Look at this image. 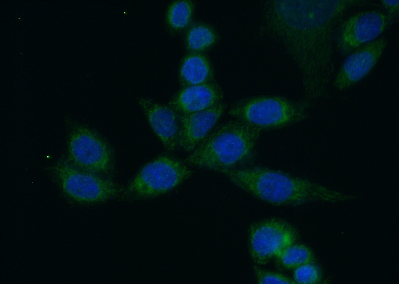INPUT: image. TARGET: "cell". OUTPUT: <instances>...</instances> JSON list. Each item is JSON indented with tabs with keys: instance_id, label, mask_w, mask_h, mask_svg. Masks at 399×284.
I'll list each match as a JSON object with an SVG mask.
<instances>
[{
	"instance_id": "ffe728a7",
	"label": "cell",
	"mask_w": 399,
	"mask_h": 284,
	"mask_svg": "<svg viewBox=\"0 0 399 284\" xmlns=\"http://www.w3.org/2000/svg\"><path fill=\"white\" fill-rule=\"evenodd\" d=\"M381 3L386 11L385 14L388 16L391 22L395 18L398 17L399 10V0H381Z\"/></svg>"
},
{
	"instance_id": "4fadbf2b",
	"label": "cell",
	"mask_w": 399,
	"mask_h": 284,
	"mask_svg": "<svg viewBox=\"0 0 399 284\" xmlns=\"http://www.w3.org/2000/svg\"><path fill=\"white\" fill-rule=\"evenodd\" d=\"M223 93L218 85L208 83L185 87L170 102L171 107L180 114L204 110L222 102Z\"/></svg>"
},
{
	"instance_id": "ba28073f",
	"label": "cell",
	"mask_w": 399,
	"mask_h": 284,
	"mask_svg": "<svg viewBox=\"0 0 399 284\" xmlns=\"http://www.w3.org/2000/svg\"><path fill=\"white\" fill-rule=\"evenodd\" d=\"M298 238L296 229L279 218H268L253 223L248 234L250 256L257 266L267 264Z\"/></svg>"
},
{
	"instance_id": "9a60e30c",
	"label": "cell",
	"mask_w": 399,
	"mask_h": 284,
	"mask_svg": "<svg viewBox=\"0 0 399 284\" xmlns=\"http://www.w3.org/2000/svg\"><path fill=\"white\" fill-rule=\"evenodd\" d=\"M276 258L279 263L287 269H295L315 261L314 254L310 248L303 244L295 243L284 249Z\"/></svg>"
},
{
	"instance_id": "2e32d148",
	"label": "cell",
	"mask_w": 399,
	"mask_h": 284,
	"mask_svg": "<svg viewBox=\"0 0 399 284\" xmlns=\"http://www.w3.org/2000/svg\"><path fill=\"white\" fill-rule=\"evenodd\" d=\"M217 39V34L212 28L205 24H196L187 34V46L190 50L199 52L213 46Z\"/></svg>"
},
{
	"instance_id": "7c38bea8",
	"label": "cell",
	"mask_w": 399,
	"mask_h": 284,
	"mask_svg": "<svg viewBox=\"0 0 399 284\" xmlns=\"http://www.w3.org/2000/svg\"><path fill=\"white\" fill-rule=\"evenodd\" d=\"M138 102L143 110L152 130L164 148L173 152L179 147V116L171 107L152 100L140 98Z\"/></svg>"
},
{
	"instance_id": "ac0fdd59",
	"label": "cell",
	"mask_w": 399,
	"mask_h": 284,
	"mask_svg": "<svg viewBox=\"0 0 399 284\" xmlns=\"http://www.w3.org/2000/svg\"><path fill=\"white\" fill-rule=\"evenodd\" d=\"M293 277L296 284H316L321 282L322 276L319 267L314 263H309L295 268Z\"/></svg>"
},
{
	"instance_id": "7a4b0ae2",
	"label": "cell",
	"mask_w": 399,
	"mask_h": 284,
	"mask_svg": "<svg viewBox=\"0 0 399 284\" xmlns=\"http://www.w3.org/2000/svg\"><path fill=\"white\" fill-rule=\"evenodd\" d=\"M215 172L223 175L245 192L275 206L335 203L359 197V195L349 194L309 179L266 167H245Z\"/></svg>"
},
{
	"instance_id": "5b68a950",
	"label": "cell",
	"mask_w": 399,
	"mask_h": 284,
	"mask_svg": "<svg viewBox=\"0 0 399 284\" xmlns=\"http://www.w3.org/2000/svg\"><path fill=\"white\" fill-rule=\"evenodd\" d=\"M51 174L64 195L76 203L90 205L121 200L123 188L112 179L81 170L70 162H57Z\"/></svg>"
},
{
	"instance_id": "d6986e66",
	"label": "cell",
	"mask_w": 399,
	"mask_h": 284,
	"mask_svg": "<svg viewBox=\"0 0 399 284\" xmlns=\"http://www.w3.org/2000/svg\"><path fill=\"white\" fill-rule=\"evenodd\" d=\"M257 282L260 284H296L294 280L275 272L268 271L257 266L253 267Z\"/></svg>"
},
{
	"instance_id": "277c9868",
	"label": "cell",
	"mask_w": 399,
	"mask_h": 284,
	"mask_svg": "<svg viewBox=\"0 0 399 284\" xmlns=\"http://www.w3.org/2000/svg\"><path fill=\"white\" fill-rule=\"evenodd\" d=\"M310 107L280 96H261L238 102L228 114L262 131L286 127L309 117Z\"/></svg>"
},
{
	"instance_id": "52a82bcc",
	"label": "cell",
	"mask_w": 399,
	"mask_h": 284,
	"mask_svg": "<svg viewBox=\"0 0 399 284\" xmlns=\"http://www.w3.org/2000/svg\"><path fill=\"white\" fill-rule=\"evenodd\" d=\"M70 163L89 172L104 176L115 172L112 149L99 134L89 128L77 125L71 131L68 143Z\"/></svg>"
},
{
	"instance_id": "5bb4252c",
	"label": "cell",
	"mask_w": 399,
	"mask_h": 284,
	"mask_svg": "<svg viewBox=\"0 0 399 284\" xmlns=\"http://www.w3.org/2000/svg\"><path fill=\"white\" fill-rule=\"evenodd\" d=\"M179 75L182 84L187 87L210 83L213 79V73L206 56L193 53L184 58Z\"/></svg>"
},
{
	"instance_id": "6da1fadb",
	"label": "cell",
	"mask_w": 399,
	"mask_h": 284,
	"mask_svg": "<svg viewBox=\"0 0 399 284\" xmlns=\"http://www.w3.org/2000/svg\"><path fill=\"white\" fill-rule=\"evenodd\" d=\"M363 2L280 0L264 3V29L285 47L296 64L302 79L303 101L310 107L329 94L339 21L347 10Z\"/></svg>"
},
{
	"instance_id": "9c48e42d",
	"label": "cell",
	"mask_w": 399,
	"mask_h": 284,
	"mask_svg": "<svg viewBox=\"0 0 399 284\" xmlns=\"http://www.w3.org/2000/svg\"><path fill=\"white\" fill-rule=\"evenodd\" d=\"M391 23L385 13L375 9L353 14L337 29L335 41L337 50L342 56H347L378 38Z\"/></svg>"
},
{
	"instance_id": "30bf717a",
	"label": "cell",
	"mask_w": 399,
	"mask_h": 284,
	"mask_svg": "<svg viewBox=\"0 0 399 284\" xmlns=\"http://www.w3.org/2000/svg\"><path fill=\"white\" fill-rule=\"evenodd\" d=\"M387 44V38L382 36L347 55L335 77L334 88L344 91L363 79L375 67Z\"/></svg>"
},
{
	"instance_id": "3957f363",
	"label": "cell",
	"mask_w": 399,
	"mask_h": 284,
	"mask_svg": "<svg viewBox=\"0 0 399 284\" xmlns=\"http://www.w3.org/2000/svg\"><path fill=\"white\" fill-rule=\"evenodd\" d=\"M261 132L239 119L225 122L190 152L186 163L214 171L245 167L256 156Z\"/></svg>"
},
{
	"instance_id": "8992f818",
	"label": "cell",
	"mask_w": 399,
	"mask_h": 284,
	"mask_svg": "<svg viewBox=\"0 0 399 284\" xmlns=\"http://www.w3.org/2000/svg\"><path fill=\"white\" fill-rule=\"evenodd\" d=\"M192 174L185 164L172 157L162 155L145 165L123 188L122 200L155 197L172 190Z\"/></svg>"
},
{
	"instance_id": "e0dca14e",
	"label": "cell",
	"mask_w": 399,
	"mask_h": 284,
	"mask_svg": "<svg viewBox=\"0 0 399 284\" xmlns=\"http://www.w3.org/2000/svg\"><path fill=\"white\" fill-rule=\"evenodd\" d=\"M193 11V4L190 0H179L172 3L166 14L167 22L173 29L186 27L190 22Z\"/></svg>"
},
{
	"instance_id": "8fae6325",
	"label": "cell",
	"mask_w": 399,
	"mask_h": 284,
	"mask_svg": "<svg viewBox=\"0 0 399 284\" xmlns=\"http://www.w3.org/2000/svg\"><path fill=\"white\" fill-rule=\"evenodd\" d=\"M226 107L221 102L204 110L179 115V147L186 152L193 151L213 129Z\"/></svg>"
}]
</instances>
